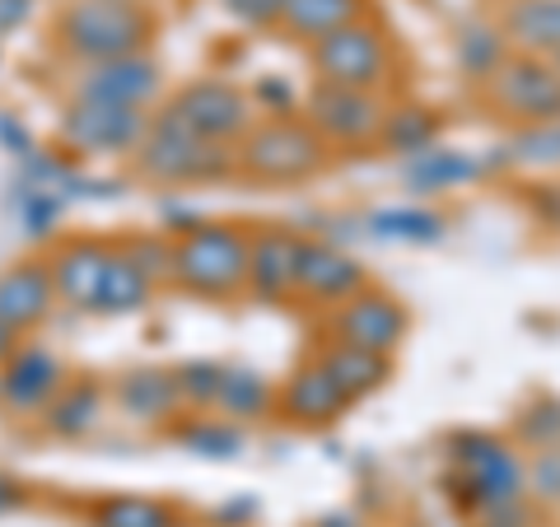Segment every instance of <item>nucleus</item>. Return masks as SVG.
<instances>
[{
    "instance_id": "f257e3e1",
    "label": "nucleus",
    "mask_w": 560,
    "mask_h": 527,
    "mask_svg": "<svg viewBox=\"0 0 560 527\" xmlns=\"http://www.w3.org/2000/svg\"><path fill=\"white\" fill-rule=\"evenodd\" d=\"M150 20L136 0H75L61 14V43L90 61H113L140 51Z\"/></svg>"
},
{
    "instance_id": "f03ea898",
    "label": "nucleus",
    "mask_w": 560,
    "mask_h": 527,
    "mask_svg": "<svg viewBox=\"0 0 560 527\" xmlns=\"http://www.w3.org/2000/svg\"><path fill=\"white\" fill-rule=\"evenodd\" d=\"M248 257H253V243H243L224 224H206V230H191L183 238V248L173 253V271L191 290L224 294L238 280H248Z\"/></svg>"
},
{
    "instance_id": "7ed1b4c3",
    "label": "nucleus",
    "mask_w": 560,
    "mask_h": 527,
    "mask_svg": "<svg viewBox=\"0 0 560 527\" xmlns=\"http://www.w3.org/2000/svg\"><path fill=\"white\" fill-rule=\"evenodd\" d=\"M313 66L327 84H350V90H374L388 80V43L374 24H341L327 38L313 43Z\"/></svg>"
},
{
    "instance_id": "20e7f679",
    "label": "nucleus",
    "mask_w": 560,
    "mask_h": 527,
    "mask_svg": "<svg viewBox=\"0 0 560 527\" xmlns=\"http://www.w3.org/2000/svg\"><path fill=\"white\" fill-rule=\"evenodd\" d=\"M490 98L510 117L528 121H556L560 117V70L541 57H504V66L490 75Z\"/></svg>"
},
{
    "instance_id": "39448f33",
    "label": "nucleus",
    "mask_w": 560,
    "mask_h": 527,
    "mask_svg": "<svg viewBox=\"0 0 560 527\" xmlns=\"http://www.w3.org/2000/svg\"><path fill=\"white\" fill-rule=\"evenodd\" d=\"M140 160H145V168L154 173V178H164V183L206 178V173H220L224 168V154L215 150V140H206L201 131H191L187 121H178L173 113L145 136V150H140Z\"/></svg>"
},
{
    "instance_id": "423d86ee",
    "label": "nucleus",
    "mask_w": 560,
    "mask_h": 527,
    "mask_svg": "<svg viewBox=\"0 0 560 527\" xmlns=\"http://www.w3.org/2000/svg\"><path fill=\"white\" fill-rule=\"evenodd\" d=\"M323 164V145L318 136L300 121H271V127H261L248 136V145H243V168L257 173V178H304Z\"/></svg>"
},
{
    "instance_id": "0eeeda50",
    "label": "nucleus",
    "mask_w": 560,
    "mask_h": 527,
    "mask_svg": "<svg viewBox=\"0 0 560 527\" xmlns=\"http://www.w3.org/2000/svg\"><path fill=\"white\" fill-rule=\"evenodd\" d=\"M463 477L471 485L477 504H495V500H523L528 490V467L518 462L514 448L495 444V438H467L458 448Z\"/></svg>"
},
{
    "instance_id": "6e6552de",
    "label": "nucleus",
    "mask_w": 560,
    "mask_h": 527,
    "mask_svg": "<svg viewBox=\"0 0 560 527\" xmlns=\"http://www.w3.org/2000/svg\"><path fill=\"white\" fill-rule=\"evenodd\" d=\"M313 121L318 131H327L331 140H350V145H364L383 131V113L370 90H350V84H318L308 98Z\"/></svg>"
},
{
    "instance_id": "1a4fd4ad",
    "label": "nucleus",
    "mask_w": 560,
    "mask_h": 527,
    "mask_svg": "<svg viewBox=\"0 0 560 527\" xmlns=\"http://www.w3.org/2000/svg\"><path fill=\"white\" fill-rule=\"evenodd\" d=\"M337 337L374 355H393V346L407 337V313L388 294H350L337 313Z\"/></svg>"
},
{
    "instance_id": "9d476101",
    "label": "nucleus",
    "mask_w": 560,
    "mask_h": 527,
    "mask_svg": "<svg viewBox=\"0 0 560 527\" xmlns=\"http://www.w3.org/2000/svg\"><path fill=\"white\" fill-rule=\"evenodd\" d=\"M173 117L187 121L191 131H201L206 140H230L248 127V103H243V94L230 90V84L201 80V84H191V90L178 94Z\"/></svg>"
},
{
    "instance_id": "9b49d317",
    "label": "nucleus",
    "mask_w": 560,
    "mask_h": 527,
    "mask_svg": "<svg viewBox=\"0 0 560 527\" xmlns=\"http://www.w3.org/2000/svg\"><path fill=\"white\" fill-rule=\"evenodd\" d=\"M154 90H160V70L145 61L140 51L131 57H113V61H94V70L80 84V98L94 103H121V108H140Z\"/></svg>"
},
{
    "instance_id": "f8f14e48",
    "label": "nucleus",
    "mask_w": 560,
    "mask_h": 527,
    "mask_svg": "<svg viewBox=\"0 0 560 527\" xmlns=\"http://www.w3.org/2000/svg\"><path fill=\"white\" fill-rule=\"evenodd\" d=\"M66 136L84 150H127L140 136V108H121V103H94L80 98L75 113L66 117Z\"/></svg>"
},
{
    "instance_id": "ddd939ff",
    "label": "nucleus",
    "mask_w": 560,
    "mask_h": 527,
    "mask_svg": "<svg viewBox=\"0 0 560 527\" xmlns=\"http://www.w3.org/2000/svg\"><path fill=\"white\" fill-rule=\"evenodd\" d=\"M294 285L313 298H350L360 294L364 271L355 257H346L337 248H313V243H300V271H294Z\"/></svg>"
},
{
    "instance_id": "4468645a",
    "label": "nucleus",
    "mask_w": 560,
    "mask_h": 527,
    "mask_svg": "<svg viewBox=\"0 0 560 527\" xmlns=\"http://www.w3.org/2000/svg\"><path fill=\"white\" fill-rule=\"evenodd\" d=\"M51 294H57V285H51V271L43 267H14L0 276V323H5L10 331L14 327H33L47 313Z\"/></svg>"
},
{
    "instance_id": "2eb2a0df",
    "label": "nucleus",
    "mask_w": 560,
    "mask_h": 527,
    "mask_svg": "<svg viewBox=\"0 0 560 527\" xmlns=\"http://www.w3.org/2000/svg\"><path fill=\"white\" fill-rule=\"evenodd\" d=\"M346 393H341V383L327 374V368H304V374H294L290 378V388H285V415L290 420H300V425H327V420H337L346 411Z\"/></svg>"
},
{
    "instance_id": "dca6fc26",
    "label": "nucleus",
    "mask_w": 560,
    "mask_h": 527,
    "mask_svg": "<svg viewBox=\"0 0 560 527\" xmlns=\"http://www.w3.org/2000/svg\"><path fill=\"white\" fill-rule=\"evenodd\" d=\"M504 33L528 57H556L560 51V0H514L504 14Z\"/></svg>"
},
{
    "instance_id": "f3484780",
    "label": "nucleus",
    "mask_w": 560,
    "mask_h": 527,
    "mask_svg": "<svg viewBox=\"0 0 560 527\" xmlns=\"http://www.w3.org/2000/svg\"><path fill=\"white\" fill-rule=\"evenodd\" d=\"M103 271H108V257L98 248H70L57 257V267H51V285H57V294L70 298V304L94 308L98 290H103Z\"/></svg>"
},
{
    "instance_id": "a211bd4d",
    "label": "nucleus",
    "mask_w": 560,
    "mask_h": 527,
    "mask_svg": "<svg viewBox=\"0 0 560 527\" xmlns=\"http://www.w3.org/2000/svg\"><path fill=\"white\" fill-rule=\"evenodd\" d=\"M323 368L341 383L346 397H370L374 388H383V378H388V355H374V350H360V346L337 341L323 355Z\"/></svg>"
},
{
    "instance_id": "6ab92c4d",
    "label": "nucleus",
    "mask_w": 560,
    "mask_h": 527,
    "mask_svg": "<svg viewBox=\"0 0 560 527\" xmlns=\"http://www.w3.org/2000/svg\"><path fill=\"white\" fill-rule=\"evenodd\" d=\"M294 271H300V243L285 238V234H267L253 243V257H248V280H257L267 294L294 285Z\"/></svg>"
},
{
    "instance_id": "aec40b11",
    "label": "nucleus",
    "mask_w": 560,
    "mask_h": 527,
    "mask_svg": "<svg viewBox=\"0 0 560 527\" xmlns=\"http://www.w3.org/2000/svg\"><path fill=\"white\" fill-rule=\"evenodd\" d=\"M355 20H360V0H290L285 5V28H294L300 38H313V43Z\"/></svg>"
},
{
    "instance_id": "412c9836",
    "label": "nucleus",
    "mask_w": 560,
    "mask_h": 527,
    "mask_svg": "<svg viewBox=\"0 0 560 527\" xmlns=\"http://www.w3.org/2000/svg\"><path fill=\"white\" fill-rule=\"evenodd\" d=\"M57 374H61L57 360L43 355V350H28V355H20V364H14L5 397L14 407H33V401H43L47 393H57Z\"/></svg>"
},
{
    "instance_id": "4be33fe9",
    "label": "nucleus",
    "mask_w": 560,
    "mask_h": 527,
    "mask_svg": "<svg viewBox=\"0 0 560 527\" xmlns=\"http://www.w3.org/2000/svg\"><path fill=\"white\" fill-rule=\"evenodd\" d=\"M140 294H145V267L131 257H108V271H103V290H98L94 308H103V313L136 308Z\"/></svg>"
},
{
    "instance_id": "5701e85b",
    "label": "nucleus",
    "mask_w": 560,
    "mask_h": 527,
    "mask_svg": "<svg viewBox=\"0 0 560 527\" xmlns=\"http://www.w3.org/2000/svg\"><path fill=\"white\" fill-rule=\"evenodd\" d=\"M463 66L481 70V75H495L504 66V28H467L463 33Z\"/></svg>"
},
{
    "instance_id": "b1692460",
    "label": "nucleus",
    "mask_w": 560,
    "mask_h": 527,
    "mask_svg": "<svg viewBox=\"0 0 560 527\" xmlns=\"http://www.w3.org/2000/svg\"><path fill=\"white\" fill-rule=\"evenodd\" d=\"M215 397H220V407H230L234 415H257L267 407V383L257 374H224Z\"/></svg>"
},
{
    "instance_id": "393cba45",
    "label": "nucleus",
    "mask_w": 560,
    "mask_h": 527,
    "mask_svg": "<svg viewBox=\"0 0 560 527\" xmlns=\"http://www.w3.org/2000/svg\"><path fill=\"white\" fill-rule=\"evenodd\" d=\"M121 397H127V407L136 415H160L173 401V383L164 374H154V368H145V374H136L127 388H121Z\"/></svg>"
},
{
    "instance_id": "a878e982",
    "label": "nucleus",
    "mask_w": 560,
    "mask_h": 527,
    "mask_svg": "<svg viewBox=\"0 0 560 527\" xmlns=\"http://www.w3.org/2000/svg\"><path fill=\"white\" fill-rule=\"evenodd\" d=\"M518 150H523L528 164H560V117L528 127L518 136Z\"/></svg>"
},
{
    "instance_id": "bb28decb",
    "label": "nucleus",
    "mask_w": 560,
    "mask_h": 527,
    "mask_svg": "<svg viewBox=\"0 0 560 527\" xmlns=\"http://www.w3.org/2000/svg\"><path fill=\"white\" fill-rule=\"evenodd\" d=\"M523 434H528L537 448H560V407H537L523 420Z\"/></svg>"
},
{
    "instance_id": "cd10ccee",
    "label": "nucleus",
    "mask_w": 560,
    "mask_h": 527,
    "mask_svg": "<svg viewBox=\"0 0 560 527\" xmlns=\"http://www.w3.org/2000/svg\"><path fill=\"white\" fill-rule=\"evenodd\" d=\"M230 14H238L243 24H271V20H285V5L290 0H224Z\"/></svg>"
},
{
    "instance_id": "c85d7f7f",
    "label": "nucleus",
    "mask_w": 560,
    "mask_h": 527,
    "mask_svg": "<svg viewBox=\"0 0 560 527\" xmlns=\"http://www.w3.org/2000/svg\"><path fill=\"white\" fill-rule=\"evenodd\" d=\"M108 527H168L164 514L154 504H113L108 508Z\"/></svg>"
},
{
    "instance_id": "c756f323",
    "label": "nucleus",
    "mask_w": 560,
    "mask_h": 527,
    "mask_svg": "<svg viewBox=\"0 0 560 527\" xmlns=\"http://www.w3.org/2000/svg\"><path fill=\"white\" fill-rule=\"evenodd\" d=\"M477 527H528V508H523V500L481 504V523Z\"/></svg>"
},
{
    "instance_id": "7c9ffc66",
    "label": "nucleus",
    "mask_w": 560,
    "mask_h": 527,
    "mask_svg": "<svg viewBox=\"0 0 560 527\" xmlns=\"http://www.w3.org/2000/svg\"><path fill=\"white\" fill-rule=\"evenodd\" d=\"M463 173H471V164H463V160H440L434 154V164L425 160L416 168V183H425V187H448L453 178H463Z\"/></svg>"
},
{
    "instance_id": "2f4dec72",
    "label": "nucleus",
    "mask_w": 560,
    "mask_h": 527,
    "mask_svg": "<svg viewBox=\"0 0 560 527\" xmlns=\"http://www.w3.org/2000/svg\"><path fill=\"white\" fill-rule=\"evenodd\" d=\"M5 331H10V327H5V323H0V350H5V341H10V337H5Z\"/></svg>"
},
{
    "instance_id": "473e14b6",
    "label": "nucleus",
    "mask_w": 560,
    "mask_h": 527,
    "mask_svg": "<svg viewBox=\"0 0 560 527\" xmlns=\"http://www.w3.org/2000/svg\"><path fill=\"white\" fill-rule=\"evenodd\" d=\"M551 66H556V70H560V51H556V57H551Z\"/></svg>"
}]
</instances>
